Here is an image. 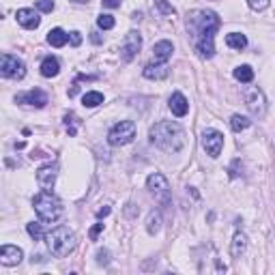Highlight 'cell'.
<instances>
[{
	"mask_svg": "<svg viewBox=\"0 0 275 275\" xmlns=\"http://www.w3.org/2000/svg\"><path fill=\"white\" fill-rule=\"evenodd\" d=\"M15 101H17V104H22V106L45 108V106H47V95L43 93L41 88H33V90H28V93L17 95V97H15Z\"/></svg>",
	"mask_w": 275,
	"mask_h": 275,
	"instance_id": "11",
	"label": "cell"
},
{
	"mask_svg": "<svg viewBox=\"0 0 275 275\" xmlns=\"http://www.w3.org/2000/svg\"><path fill=\"white\" fill-rule=\"evenodd\" d=\"M110 211H112L110 207H104V209H99V211H97V217H106V215H110Z\"/></svg>",
	"mask_w": 275,
	"mask_h": 275,
	"instance_id": "37",
	"label": "cell"
},
{
	"mask_svg": "<svg viewBox=\"0 0 275 275\" xmlns=\"http://www.w3.org/2000/svg\"><path fill=\"white\" fill-rule=\"evenodd\" d=\"M151 142L166 153H179L185 146V131L179 123L161 120V123L151 127Z\"/></svg>",
	"mask_w": 275,
	"mask_h": 275,
	"instance_id": "2",
	"label": "cell"
},
{
	"mask_svg": "<svg viewBox=\"0 0 275 275\" xmlns=\"http://www.w3.org/2000/svg\"><path fill=\"white\" fill-rule=\"evenodd\" d=\"M73 3H88V0H73Z\"/></svg>",
	"mask_w": 275,
	"mask_h": 275,
	"instance_id": "39",
	"label": "cell"
},
{
	"mask_svg": "<svg viewBox=\"0 0 275 275\" xmlns=\"http://www.w3.org/2000/svg\"><path fill=\"white\" fill-rule=\"evenodd\" d=\"M0 73L5 78L11 80H22L26 76V65L13 54H3V60H0Z\"/></svg>",
	"mask_w": 275,
	"mask_h": 275,
	"instance_id": "7",
	"label": "cell"
},
{
	"mask_svg": "<svg viewBox=\"0 0 275 275\" xmlns=\"http://www.w3.org/2000/svg\"><path fill=\"white\" fill-rule=\"evenodd\" d=\"M202 148L207 151L209 157H219L221 148H223V136L219 134L217 129H205L202 131Z\"/></svg>",
	"mask_w": 275,
	"mask_h": 275,
	"instance_id": "8",
	"label": "cell"
},
{
	"mask_svg": "<svg viewBox=\"0 0 275 275\" xmlns=\"http://www.w3.org/2000/svg\"><path fill=\"white\" fill-rule=\"evenodd\" d=\"M67 41H69V35L65 33L63 28H52L47 33V43L52 47H63Z\"/></svg>",
	"mask_w": 275,
	"mask_h": 275,
	"instance_id": "20",
	"label": "cell"
},
{
	"mask_svg": "<svg viewBox=\"0 0 275 275\" xmlns=\"http://www.w3.org/2000/svg\"><path fill=\"white\" fill-rule=\"evenodd\" d=\"M168 108H170V112L174 116H185L187 112H189V104H187V99H185V95L183 93H172V97H170V101H168Z\"/></svg>",
	"mask_w": 275,
	"mask_h": 275,
	"instance_id": "16",
	"label": "cell"
},
{
	"mask_svg": "<svg viewBox=\"0 0 275 275\" xmlns=\"http://www.w3.org/2000/svg\"><path fill=\"white\" fill-rule=\"evenodd\" d=\"M140 49H142V35L138 30H129L125 35L123 45H120V58H123L125 63H129V60H134L138 56Z\"/></svg>",
	"mask_w": 275,
	"mask_h": 275,
	"instance_id": "9",
	"label": "cell"
},
{
	"mask_svg": "<svg viewBox=\"0 0 275 275\" xmlns=\"http://www.w3.org/2000/svg\"><path fill=\"white\" fill-rule=\"evenodd\" d=\"M37 9L43 13H52L54 11V0H37Z\"/></svg>",
	"mask_w": 275,
	"mask_h": 275,
	"instance_id": "29",
	"label": "cell"
},
{
	"mask_svg": "<svg viewBox=\"0 0 275 275\" xmlns=\"http://www.w3.org/2000/svg\"><path fill=\"white\" fill-rule=\"evenodd\" d=\"M104 230V223H95L93 228H90V232H88V237H90V241H97V237H99V232Z\"/></svg>",
	"mask_w": 275,
	"mask_h": 275,
	"instance_id": "33",
	"label": "cell"
},
{
	"mask_svg": "<svg viewBox=\"0 0 275 275\" xmlns=\"http://www.w3.org/2000/svg\"><path fill=\"white\" fill-rule=\"evenodd\" d=\"M239 164H241L239 159H234V161H232V166H230V177H232V179H237V177H239Z\"/></svg>",
	"mask_w": 275,
	"mask_h": 275,
	"instance_id": "35",
	"label": "cell"
},
{
	"mask_svg": "<svg viewBox=\"0 0 275 275\" xmlns=\"http://www.w3.org/2000/svg\"><path fill=\"white\" fill-rule=\"evenodd\" d=\"M226 45L232 47V49H245L247 47V37L245 35H241V33H230L226 35Z\"/></svg>",
	"mask_w": 275,
	"mask_h": 275,
	"instance_id": "21",
	"label": "cell"
},
{
	"mask_svg": "<svg viewBox=\"0 0 275 275\" xmlns=\"http://www.w3.org/2000/svg\"><path fill=\"white\" fill-rule=\"evenodd\" d=\"M15 17H17L19 26H24L28 30H35V28H39V24H41V17L35 13V9H19Z\"/></svg>",
	"mask_w": 275,
	"mask_h": 275,
	"instance_id": "15",
	"label": "cell"
},
{
	"mask_svg": "<svg viewBox=\"0 0 275 275\" xmlns=\"http://www.w3.org/2000/svg\"><path fill=\"white\" fill-rule=\"evenodd\" d=\"M114 24H116V19L112 17L110 13H101V15L97 17V26H99L101 30H112V28H114Z\"/></svg>",
	"mask_w": 275,
	"mask_h": 275,
	"instance_id": "26",
	"label": "cell"
},
{
	"mask_svg": "<svg viewBox=\"0 0 275 275\" xmlns=\"http://www.w3.org/2000/svg\"><path fill=\"white\" fill-rule=\"evenodd\" d=\"M252 125V120L247 118V116H241V114H232V118H230V127H232V131H243V129H247Z\"/></svg>",
	"mask_w": 275,
	"mask_h": 275,
	"instance_id": "25",
	"label": "cell"
},
{
	"mask_svg": "<svg viewBox=\"0 0 275 275\" xmlns=\"http://www.w3.org/2000/svg\"><path fill=\"white\" fill-rule=\"evenodd\" d=\"M82 104H84L86 108H97V106L104 104V95H101L99 90H90V93H86V95L82 97Z\"/></svg>",
	"mask_w": 275,
	"mask_h": 275,
	"instance_id": "24",
	"label": "cell"
},
{
	"mask_svg": "<svg viewBox=\"0 0 275 275\" xmlns=\"http://www.w3.org/2000/svg\"><path fill=\"white\" fill-rule=\"evenodd\" d=\"M45 243H47V249H49L52 256L65 258V256H69V254L76 249L78 241H76L73 230H69L67 226H58L52 232L45 234Z\"/></svg>",
	"mask_w": 275,
	"mask_h": 275,
	"instance_id": "3",
	"label": "cell"
},
{
	"mask_svg": "<svg viewBox=\"0 0 275 275\" xmlns=\"http://www.w3.org/2000/svg\"><path fill=\"white\" fill-rule=\"evenodd\" d=\"M168 73H170V67H168V63H148L146 67H144V71H142V76H144L146 80H164V78H168Z\"/></svg>",
	"mask_w": 275,
	"mask_h": 275,
	"instance_id": "14",
	"label": "cell"
},
{
	"mask_svg": "<svg viewBox=\"0 0 275 275\" xmlns=\"http://www.w3.org/2000/svg\"><path fill=\"white\" fill-rule=\"evenodd\" d=\"M245 104H247V110L254 116H264V112H267V99H264V93L256 86L245 90Z\"/></svg>",
	"mask_w": 275,
	"mask_h": 275,
	"instance_id": "10",
	"label": "cell"
},
{
	"mask_svg": "<svg viewBox=\"0 0 275 275\" xmlns=\"http://www.w3.org/2000/svg\"><path fill=\"white\" fill-rule=\"evenodd\" d=\"M146 187L157 202H161V205H170V185H168V181L161 172H153V174L146 179Z\"/></svg>",
	"mask_w": 275,
	"mask_h": 275,
	"instance_id": "6",
	"label": "cell"
},
{
	"mask_svg": "<svg viewBox=\"0 0 275 275\" xmlns=\"http://www.w3.org/2000/svg\"><path fill=\"white\" fill-rule=\"evenodd\" d=\"M247 5L254 9V11H264L269 7V0H247Z\"/></svg>",
	"mask_w": 275,
	"mask_h": 275,
	"instance_id": "30",
	"label": "cell"
},
{
	"mask_svg": "<svg viewBox=\"0 0 275 275\" xmlns=\"http://www.w3.org/2000/svg\"><path fill=\"white\" fill-rule=\"evenodd\" d=\"M26 230H28V234L33 237L35 241H41L45 234H43V228H41V223H35V221H30V223H26Z\"/></svg>",
	"mask_w": 275,
	"mask_h": 275,
	"instance_id": "27",
	"label": "cell"
},
{
	"mask_svg": "<svg viewBox=\"0 0 275 275\" xmlns=\"http://www.w3.org/2000/svg\"><path fill=\"white\" fill-rule=\"evenodd\" d=\"M245 249H247V237L243 232H237L234 234V239H232V245H230L232 258H241L243 254H245Z\"/></svg>",
	"mask_w": 275,
	"mask_h": 275,
	"instance_id": "18",
	"label": "cell"
},
{
	"mask_svg": "<svg viewBox=\"0 0 275 275\" xmlns=\"http://www.w3.org/2000/svg\"><path fill=\"white\" fill-rule=\"evenodd\" d=\"M56 177H58V166L47 164V166L39 168V172H37V183H39V185H41L45 191H49V189L54 187Z\"/></svg>",
	"mask_w": 275,
	"mask_h": 275,
	"instance_id": "12",
	"label": "cell"
},
{
	"mask_svg": "<svg viewBox=\"0 0 275 275\" xmlns=\"http://www.w3.org/2000/svg\"><path fill=\"white\" fill-rule=\"evenodd\" d=\"M97 264H110V252L108 249L97 252Z\"/></svg>",
	"mask_w": 275,
	"mask_h": 275,
	"instance_id": "31",
	"label": "cell"
},
{
	"mask_svg": "<svg viewBox=\"0 0 275 275\" xmlns=\"http://www.w3.org/2000/svg\"><path fill=\"white\" fill-rule=\"evenodd\" d=\"M172 52H174V45H172L170 41H166V39L153 45V54H155V60H159V63H168V60L172 58Z\"/></svg>",
	"mask_w": 275,
	"mask_h": 275,
	"instance_id": "17",
	"label": "cell"
},
{
	"mask_svg": "<svg viewBox=\"0 0 275 275\" xmlns=\"http://www.w3.org/2000/svg\"><path fill=\"white\" fill-rule=\"evenodd\" d=\"M58 71H60L58 58H54V56L43 58V63H41V76H43V78H56Z\"/></svg>",
	"mask_w": 275,
	"mask_h": 275,
	"instance_id": "19",
	"label": "cell"
},
{
	"mask_svg": "<svg viewBox=\"0 0 275 275\" xmlns=\"http://www.w3.org/2000/svg\"><path fill=\"white\" fill-rule=\"evenodd\" d=\"M136 138V123L134 120H120L110 129L108 142L112 146H125Z\"/></svg>",
	"mask_w": 275,
	"mask_h": 275,
	"instance_id": "5",
	"label": "cell"
},
{
	"mask_svg": "<svg viewBox=\"0 0 275 275\" xmlns=\"http://www.w3.org/2000/svg\"><path fill=\"white\" fill-rule=\"evenodd\" d=\"M134 207H136V205H127V209H125V215H127L129 219L138 217V213H140V211H138V209H134Z\"/></svg>",
	"mask_w": 275,
	"mask_h": 275,
	"instance_id": "34",
	"label": "cell"
},
{
	"mask_svg": "<svg viewBox=\"0 0 275 275\" xmlns=\"http://www.w3.org/2000/svg\"><path fill=\"white\" fill-rule=\"evenodd\" d=\"M185 26L191 37L193 49L202 58L215 56V43H213V39H215V33L221 26V19L217 17V13L207 11V9H193L185 17Z\"/></svg>",
	"mask_w": 275,
	"mask_h": 275,
	"instance_id": "1",
	"label": "cell"
},
{
	"mask_svg": "<svg viewBox=\"0 0 275 275\" xmlns=\"http://www.w3.org/2000/svg\"><path fill=\"white\" fill-rule=\"evenodd\" d=\"M161 230V213L159 211H151L148 219H146V232L148 234H157Z\"/></svg>",
	"mask_w": 275,
	"mask_h": 275,
	"instance_id": "22",
	"label": "cell"
},
{
	"mask_svg": "<svg viewBox=\"0 0 275 275\" xmlns=\"http://www.w3.org/2000/svg\"><path fill=\"white\" fill-rule=\"evenodd\" d=\"M155 7L159 9V13H161V15H174V13H177V9L172 7L168 0H155Z\"/></svg>",
	"mask_w": 275,
	"mask_h": 275,
	"instance_id": "28",
	"label": "cell"
},
{
	"mask_svg": "<svg viewBox=\"0 0 275 275\" xmlns=\"http://www.w3.org/2000/svg\"><path fill=\"white\" fill-rule=\"evenodd\" d=\"M69 41H71V45H73V47H78L80 43H82V35H80L78 30H73V33H69Z\"/></svg>",
	"mask_w": 275,
	"mask_h": 275,
	"instance_id": "32",
	"label": "cell"
},
{
	"mask_svg": "<svg viewBox=\"0 0 275 275\" xmlns=\"http://www.w3.org/2000/svg\"><path fill=\"white\" fill-rule=\"evenodd\" d=\"M234 78H237L239 82H243V84H249L254 80V69L249 65H241V67L234 69Z\"/></svg>",
	"mask_w": 275,
	"mask_h": 275,
	"instance_id": "23",
	"label": "cell"
},
{
	"mask_svg": "<svg viewBox=\"0 0 275 275\" xmlns=\"http://www.w3.org/2000/svg\"><path fill=\"white\" fill-rule=\"evenodd\" d=\"M101 5L108 9H116V7H120V0H101Z\"/></svg>",
	"mask_w": 275,
	"mask_h": 275,
	"instance_id": "36",
	"label": "cell"
},
{
	"mask_svg": "<svg viewBox=\"0 0 275 275\" xmlns=\"http://www.w3.org/2000/svg\"><path fill=\"white\" fill-rule=\"evenodd\" d=\"M22 258H24V252L17 245H3L0 247V262H3L5 267H15V264L22 262Z\"/></svg>",
	"mask_w": 275,
	"mask_h": 275,
	"instance_id": "13",
	"label": "cell"
},
{
	"mask_svg": "<svg viewBox=\"0 0 275 275\" xmlns=\"http://www.w3.org/2000/svg\"><path fill=\"white\" fill-rule=\"evenodd\" d=\"M33 207H35V211H37L39 219L45 221V223L58 221L60 215H63V211H65V209H63V202H60L52 191H45V189L39 193V196H35Z\"/></svg>",
	"mask_w": 275,
	"mask_h": 275,
	"instance_id": "4",
	"label": "cell"
},
{
	"mask_svg": "<svg viewBox=\"0 0 275 275\" xmlns=\"http://www.w3.org/2000/svg\"><path fill=\"white\" fill-rule=\"evenodd\" d=\"M90 39H93V43H97V45L101 43V37H99L97 33H90Z\"/></svg>",
	"mask_w": 275,
	"mask_h": 275,
	"instance_id": "38",
	"label": "cell"
}]
</instances>
